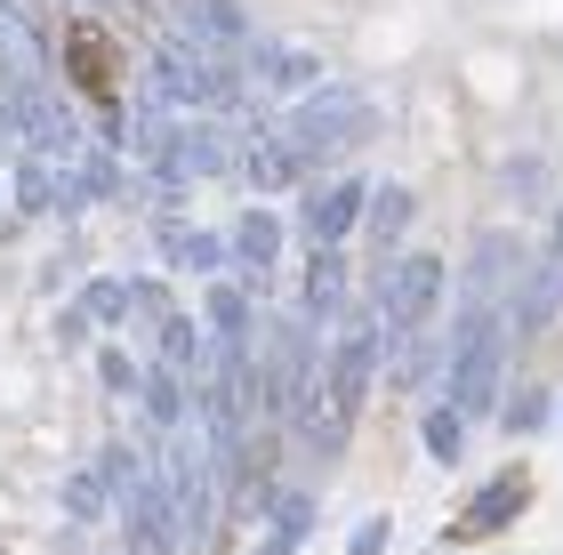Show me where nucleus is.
<instances>
[{"instance_id": "1", "label": "nucleus", "mask_w": 563, "mask_h": 555, "mask_svg": "<svg viewBox=\"0 0 563 555\" xmlns=\"http://www.w3.org/2000/svg\"><path fill=\"white\" fill-rule=\"evenodd\" d=\"M499 363H507V314H459V338H451V411L459 419L492 411Z\"/></svg>"}, {"instance_id": "2", "label": "nucleus", "mask_w": 563, "mask_h": 555, "mask_svg": "<svg viewBox=\"0 0 563 555\" xmlns=\"http://www.w3.org/2000/svg\"><path fill=\"white\" fill-rule=\"evenodd\" d=\"M145 97H153V106H186V113H218V106H234L242 89H234V73H225V65L162 41V48H153V65H145Z\"/></svg>"}, {"instance_id": "3", "label": "nucleus", "mask_w": 563, "mask_h": 555, "mask_svg": "<svg viewBox=\"0 0 563 555\" xmlns=\"http://www.w3.org/2000/svg\"><path fill=\"white\" fill-rule=\"evenodd\" d=\"M371 130H378V113H371L354 89H314V97L290 113V130H282V137L314 162V154H346V145H363Z\"/></svg>"}, {"instance_id": "4", "label": "nucleus", "mask_w": 563, "mask_h": 555, "mask_svg": "<svg viewBox=\"0 0 563 555\" xmlns=\"http://www.w3.org/2000/svg\"><path fill=\"white\" fill-rule=\"evenodd\" d=\"M443 298V266L434 258H387V282H378V322L387 331H419Z\"/></svg>"}, {"instance_id": "5", "label": "nucleus", "mask_w": 563, "mask_h": 555, "mask_svg": "<svg viewBox=\"0 0 563 555\" xmlns=\"http://www.w3.org/2000/svg\"><path fill=\"white\" fill-rule=\"evenodd\" d=\"M177 48H194V57H242L250 48V16L234 9V0H177Z\"/></svg>"}, {"instance_id": "6", "label": "nucleus", "mask_w": 563, "mask_h": 555, "mask_svg": "<svg viewBox=\"0 0 563 555\" xmlns=\"http://www.w3.org/2000/svg\"><path fill=\"white\" fill-rule=\"evenodd\" d=\"M371 363H378V322H354V331L330 346V435H346V419L363 411Z\"/></svg>"}, {"instance_id": "7", "label": "nucleus", "mask_w": 563, "mask_h": 555, "mask_svg": "<svg viewBox=\"0 0 563 555\" xmlns=\"http://www.w3.org/2000/svg\"><path fill=\"white\" fill-rule=\"evenodd\" d=\"M162 169H169V186H194V178H225V169H234V137H225L218 121H177V137H169Z\"/></svg>"}, {"instance_id": "8", "label": "nucleus", "mask_w": 563, "mask_h": 555, "mask_svg": "<svg viewBox=\"0 0 563 555\" xmlns=\"http://www.w3.org/2000/svg\"><path fill=\"white\" fill-rule=\"evenodd\" d=\"M507 282H523V249L507 242V234H483L475 258H467V274H459V314H492V298Z\"/></svg>"}, {"instance_id": "9", "label": "nucleus", "mask_w": 563, "mask_h": 555, "mask_svg": "<svg viewBox=\"0 0 563 555\" xmlns=\"http://www.w3.org/2000/svg\"><path fill=\"white\" fill-rule=\"evenodd\" d=\"M363 186H354V178H330L314 201H306V242H314V249H339L346 234H354V225H363Z\"/></svg>"}, {"instance_id": "10", "label": "nucleus", "mask_w": 563, "mask_h": 555, "mask_svg": "<svg viewBox=\"0 0 563 555\" xmlns=\"http://www.w3.org/2000/svg\"><path fill=\"white\" fill-rule=\"evenodd\" d=\"M523 499H531L523 475H499V484H483L467 508H459V540H492V532H507V523L523 515Z\"/></svg>"}, {"instance_id": "11", "label": "nucleus", "mask_w": 563, "mask_h": 555, "mask_svg": "<svg viewBox=\"0 0 563 555\" xmlns=\"http://www.w3.org/2000/svg\"><path fill=\"white\" fill-rule=\"evenodd\" d=\"M242 73H250V89H306V81H322V65L306 57V48H282V41H250Z\"/></svg>"}, {"instance_id": "12", "label": "nucleus", "mask_w": 563, "mask_h": 555, "mask_svg": "<svg viewBox=\"0 0 563 555\" xmlns=\"http://www.w3.org/2000/svg\"><path fill=\"white\" fill-rule=\"evenodd\" d=\"M137 395H145V426H153V435H177V426H186L194 419V395H186V378H169L162 363H145L137 370Z\"/></svg>"}, {"instance_id": "13", "label": "nucleus", "mask_w": 563, "mask_h": 555, "mask_svg": "<svg viewBox=\"0 0 563 555\" xmlns=\"http://www.w3.org/2000/svg\"><path fill=\"white\" fill-rule=\"evenodd\" d=\"M242 169H250V186H258V193H282V186H298V178H306V154H298L290 137H258Z\"/></svg>"}, {"instance_id": "14", "label": "nucleus", "mask_w": 563, "mask_h": 555, "mask_svg": "<svg viewBox=\"0 0 563 555\" xmlns=\"http://www.w3.org/2000/svg\"><path fill=\"white\" fill-rule=\"evenodd\" d=\"M225 249H234L242 274H258V282H266V274H274V249H282V225H274L266 210H250V218H234V242H225Z\"/></svg>"}, {"instance_id": "15", "label": "nucleus", "mask_w": 563, "mask_h": 555, "mask_svg": "<svg viewBox=\"0 0 563 555\" xmlns=\"http://www.w3.org/2000/svg\"><path fill=\"white\" fill-rule=\"evenodd\" d=\"M162 249H169V266H186V274H218L234 258L218 234H194V225H177V218H162Z\"/></svg>"}, {"instance_id": "16", "label": "nucleus", "mask_w": 563, "mask_h": 555, "mask_svg": "<svg viewBox=\"0 0 563 555\" xmlns=\"http://www.w3.org/2000/svg\"><path fill=\"white\" fill-rule=\"evenodd\" d=\"M563 307V266L548 258L540 274H523V290H516V314H507V322H516V331H540V322Z\"/></svg>"}, {"instance_id": "17", "label": "nucleus", "mask_w": 563, "mask_h": 555, "mask_svg": "<svg viewBox=\"0 0 563 555\" xmlns=\"http://www.w3.org/2000/svg\"><path fill=\"white\" fill-rule=\"evenodd\" d=\"M346 298V266H339V249H314V266H306V322H322L330 307Z\"/></svg>"}, {"instance_id": "18", "label": "nucleus", "mask_w": 563, "mask_h": 555, "mask_svg": "<svg viewBox=\"0 0 563 555\" xmlns=\"http://www.w3.org/2000/svg\"><path fill=\"white\" fill-rule=\"evenodd\" d=\"M363 210H371L363 225H371V234H378V242L395 249V234H402V225H411V186H378V193L363 201Z\"/></svg>"}, {"instance_id": "19", "label": "nucleus", "mask_w": 563, "mask_h": 555, "mask_svg": "<svg viewBox=\"0 0 563 555\" xmlns=\"http://www.w3.org/2000/svg\"><path fill=\"white\" fill-rule=\"evenodd\" d=\"M306 523H314V508H306V499L290 491V499L274 508V532H266V547H250V555H290V547L306 540Z\"/></svg>"}, {"instance_id": "20", "label": "nucleus", "mask_w": 563, "mask_h": 555, "mask_svg": "<svg viewBox=\"0 0 563 555\" xmlns=\"http://www.w3.org/2000/svg\"><path fill=\"white\" fill-rule=\"evenodd\" d=\"M9 162H16V210L41 218V210H48V162H41V154H9Z\"/></svg>"}, {"instance_id": "21", "label": "nucleus", "mask_w": 563, "mask_h": 555, "mask_svg": "<svg viewBox=\"0 0 563 555\" xmlns=\"http://www.w3.org/2000/svg\"><path fill=\"white\" fill-rule=\"evenodd\" d=\"M427 451L434 459H459V451H467V419L459 411H427Z\"/></svg>"}, {"instance_id": "22", "label": "nucleus", "mask_w": 563, "mask_h": 555, "mask_svg": "<svg viewBox=\"0 0 563 555\" xmlns=\"http://www.w3.org/2000/svg\"><path fill=\"white\" fill-rule=\"evenodd\" d=\"M499 419H507V435H531V426H548V395H540V387H523Z\"/></svg>"}, {"instance_id": "23", "label": "nucleus", "mask_w": 563, "mask_h": 555, "mask_svg": "<svg viewBox=\"0 0 563 555\" xmlns=\"http://www.w3.org/2000/svg\"><path fill=\"white\" fill-rule=\"evenodd\" d=\"M81 314H89V322H121V314H130V290H121V282H89Z\"/></svg>"}, {"instance_id": "24", "label": "nucleus", "mask_w": 563, "mask_h": 555, "mask_svg": "<svg viewBox=\"0 0 563 555\" xmlns=\"http://www.w3.org/2000/svg\"><path fill=\"white\" fill-rule=\"evenodd\" d=\"M65 508H73V515H97V508H106V475H73V484H65Z\"/></svg>"}, {"instance_id": "25", "label": "nucleus", "mask_w": 563, "mask_h": 555, "mask_svg": "<svg viewBox=\"0 0 563 555\" xmlns=\"http://www.w3.org/2000/svg\"><path fill=\"white\" fill-rule=\"evenodd\" d=\"M130 322H145V331L162 338V322H169V307H162V290H153V282H137V298H130Z\"/></svg>"}, {"instance_id": "26", "label": "nucleus", "mask_w": 563, "mask_h": 555, "mask_svg": "<svg viewBox=\"0 0 563 555\" xmlns=\"http://www.w3.org/2000/svg\"><path fill=\"white\" fill-rule=\"evenodd\" d=\"M387 547H395V523L387 515H371L363 532H354V555H387Z\"/></svg>"}, {"instance_id": "27", "label": "nucleus", "mask_w": 563, "mask_h": 555, "mask_svg": "<svg viewBox=\"0 0 563 555\" xmlns=\"http://www.w3.org/2000/svg\"><path fill=\"white\" fill-rule=\"evenodd\" d=\"M97 378H106V387H137V363H130V355H106V363H97Z\"/></svg>"}, {"instance_id": "28", "label": "nucleus", "mask_w": 563, "mask_h": 555, "mask_svg": "<svg viewBox=\"0 0 563 555\" xmlns=\"http://www.w3.org/2000/svg\"><path fill=\"white\" fill-rule=\"evenodd\" d=\"M81 331H89V314H81V307H65V314H57V338H65V346H81Z\"/></svg>"}, {"instance_id": "29", "label": "nucleus", "mask_w": 563, "mask_h": 555, "mask_svg": "<svg viewBox=\"0 0 563 555\" xmlns=\"http://www.w3.org/2000/svg\"><path fill=\"white\" fill-rule=\"evenodd\" d=\"M555 266H563V218H555Z\"/></svg>"}]
</instances>
